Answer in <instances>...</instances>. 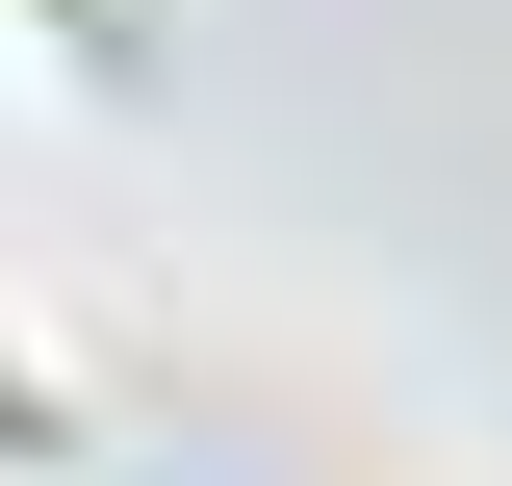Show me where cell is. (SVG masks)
Masks as SVG:
<instances>
[{"instance_id": "cell-1", "label": "cell", "mask_w": 512, "mask_h": 486, "mask_svg": "<svg viewBox=\"0 0 512 486\" xmlns=\"http://www.w3.org/2000/svg\"><path fill=\"white\" fill-rule=\"evenodd\" d=\"M0 461H52V410H26V384H0Z\"/></svg>"}]
</instances>
